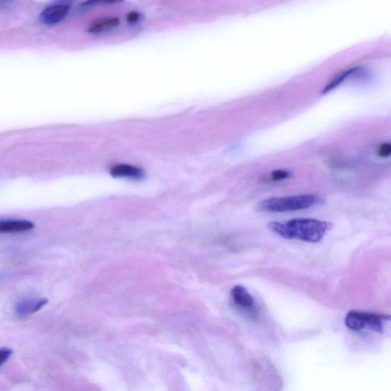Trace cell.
Segmentation results:
<instances>
[{
	"label": "cell",
	"instance_id": "obj_14",
	"mask_svg": "<svg viewBox=\"0 0 391 391\" xmlns=\"http://www.w3.org/2000/svg\"><path fill=\"white\" fill-rule=\"evenodd\" d=\"M13 353V351L11 349H9V347L1 349V352H0V355H1V365H4V364L7 362V360L10 359V356H11Z\"/></svg>",
	"mask_w": 391,
	"mask_h": 391
},
{
	"label": "cell",
	"instance_id": "obj_12",
	"mask_svg": "<svg viewBox=\"0 0 391 391\" xmlns=\"http://www.w3.org/2000/svg\"><path fill=\"white\" fill-rule=\"evenodd\" d=\"M122 2H123V0H88L81 4V7L86 8V7H94L100 4H113Z\"/></svg>",
	"mask_w": 391,
	"mask_h": 391
},
{
	"label": "cell",
	"instance_id": "obj_10",
	"mask_svg": "<svg viewBox=\"0 0 391 391\" xmlns=\"http://www.w3.org/2000/svg\"><path fill=\"white\" fill-rule=\"evenodd\" d=\"M358 70H359V68H358V67H353V68H351L349 69V70H344V71H342L341 72V73H338V74L336 75L335 77L332 78V80H331V81L329 82L327 85H326V88L323 89L322 94H328V93L333 91V90H335V88H338V86H339L341 83H343V82H344V80L347 79V78H349V76H351L352 75L356 73Z\"/></svg>",
	"mask_w": 391,
	"mask_h": 391
},
{
	"label": "cell",
	"instance_id": "obj_2",
	"mask_svg": "<svg viewBox=\"0 0 391 391\" xmlns=\"http://www.w3.org/2000/svg\"><path fill=\"white\" fill-rule=\"evenodd\" d=\"M319 199L314 195H297L291 197H273L260 202L258 208L267 212H287L302 210L314 206Z\"/></svg>",
	"mask_w": 391,
	"mask_h": 391
},
{
	"label": "cell",
	"instance_id": "obj_5",
	"mask_svg": "<svg viewBox=\"0 0 391 391\" xmlns=\"http://www.w3.org/2000/svg\"><path fill=\"white\" fill-rule=\"evenodd\" d=\"M70 7L67 4L50 6L40 15V21L47 25H55L61 22L68 14Z\"/></svg>",
	"mask_w": 391,
	"mask_h": 391
},
{
	"label": "cell",
	"instance_id": "obj_9",
	"mask_svg": "<svg viewBox=\"0 0 391 391\" xmlns=\"http://www.w3.org/2000/svg\"><path fill=\"white\" fill-rule=\"evenodd\" d=\"M119 24V19L117 17L106 18L91 25L89 32L93 34H100L107 30L112 29Z\"/></svg>",
	"mask_w": 391,
	"mask_h": 391
},
{
	"label": "cell",
	"instance_id": "obj_15",
	"mask_svg": "<svg viewBox=\"0 0 391 391\" xmlns=\"http://www.w3.org/2000/svg\"><path fill=\"white\" fill-rule=\"evenodd\" d=\"M140 13H138V12L134 11L128 13V16H127L126 19L127 21L129 22V23H136V22H138V21L140 19Z\"/></svg>",
	"mask_w": 391,
	"mask_h": 391
},
{
	"label": "cell",
	"instance_id": "obj_13",
	"mask_svg": "<svg viewBox=\"0 0 391 391\" xmlns=\"http://www.w3.org/2000/svg\"><path fill=\"white\" fill-rule=\"evenodd\" d=\"M378 155L381 158H387L391 155V144H383L378 150Z\"/></svg>",
	"mask_w": 391,
	"mask_h": 391
},
{
	"label": "cell",
	"instance_id": "obj_6",
	"mask_svg": "<svg viewBox=\"0 0 391 391\" xmlns=\"http://www.w3.org/2000/svg\"><path fill=\"white\" fill-rule=\"evenodd\" d=\"M46 298H30L19 301L15 306V314L19 318H26L41 310L48 303Z\"/></svg>",
	"mask_w": 391,
	"mask_h": 391
},
{
	"label": "cell",
	"instance_id": "obj_11",
	"mask_svg": "<svg viewBox=\"0 0 391 391\" xmlns=\"http://www.w3.org/2000/svg\"><path fill=\"white\" fill-rule=\"evenodd\" d=\"M290 173L287 172V170H275V171L272 172L271 175L267 176L264 179L265 181H282V180L287 179L290 177Z\"/></svg>",
	"mask_w": 391,
	"mask_h": 391
},
{
	"label": "cell",
	"instance_id": "obj_3",
	"mask_svg": "<svg viewBox=\"0 0 391 391\" xmlns=\"http://www.w3.org/2000/svg\"><path fill=\"white\" fill-rule=\"evenodd\" d=\"M391 320L390 315L371 314L368 312L353 310L347 313L344 320L345 326L353 331H362L371 329L381 333L383 331V322Z\"/></svg>",
	"mask_w": 391,
	"mask_h": 391
},
{
	"label": "cell",
	"instance_id": "obj_1",
	"mask_svg": "<svg viewBox=\"0 0 391 391\" xmlns=\"http://www.w3.org/2000/svg\"><path fill=\"white\" fill-rule=\"evenodd\" d=\"M268 228L284 239L317 243L324 237L329 224L314 219H295L285 223H271Z\"/></svg>",
	"mask_w": 391,
	"mask_h": 391
},
{
	"label": "cell",
	"instance_id": "obj_7",
	"mask_svg": "<svg viewBox=\"0 0 391 391\" xmlns=\"http://www.w3.org/2000/svg\"><path fill=\"white\" fill-rule=\"evenodd\" d=\"M110 175L115 178L139 181L145 177V172L140 167L130 164H117L111 168Z\"/></svg>",
	"mask_w": 391,
	"mask_h": 391
},
{
	"label": "cell",
	"instance_id": "obj_4",
	"mask_svg": "<svg viewBox=\"0 0 391 391\" xmlns=\"http://www.w3.org/2000/svg\"><path fill=\"white\" fill-rule=\"evenodd\" d=\"M231 296L234 303L238 307L256 315L255 302L251 293L243 286H235L231 290Z\"/></svg>",
	"mask_w": 391,
	"mask_h": 391
},
{
	"label": "cell",
	"instance_id": "obj_8",
	"mask_svg": "<svg viewBox=\"0 0 391 391\" xmlns=\"http://www.w3.org/2000/svg\"><path fill=\"white\" fill-rule=\"evenodd\" d=\"M34 228V224L25 220H13L1 222L0 231L2 232H17L30 230Z\"/></svg>",
	"mask_w": 391,
	"mask_h": 391
}]
</instances>
